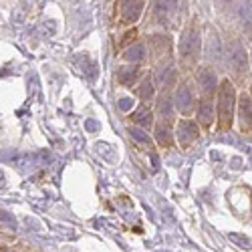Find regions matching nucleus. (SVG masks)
I'll list each match as a JSON object with an SVG mask.
<instances>
[{
  "instance_id": "f257e3e1",
  "label": "nucleus",
  "mask_w": 252,
  "mask_h": 252,
  "mask_svg": "<svg viewBox=\"0 0 252 252\" xmlns=\"http://www.w3.org/2000/svg\"><path fill=\"white\" fill-rule=\"evenodd\" d=\"M236 103H238L236 87L232 85L230 79H222L218 83V107H216L218 129L220 131H228L230 127H232L234 113H236Z\"/></svg>"
},
{
  "instance_id": "f03ea898",
  "label": "nucleus",
  "mask_w": 252,
  "mask_h": 252,
  "mask_svg": "<svg viewBox=\"0 0 252 252\" xmlns=\"http://www.w3.org/2000/svg\"><path fill=\"white\" fill-rule=\"evenodd\" d=\"M200 53H202V34L198 29V20L192 18L186 25L182 38H180V59L182 63H188L190 67H194Z\"/></svg>"
},
{
  "instance_id": "7ed1b4c3",
  "label": "nucleus",
  "mask_w": 252,
  "mask_h": 252,
  "mask_svg": "<svg viewBox=\"0 0 252 252\" xmlns=\"http://www.w3.org/2000/svg\"><path fill=\"white\" fill-rule=\"evenodd\" d=\"M226 63L232 73H236V79H246L250 73L246 49L238 36H230L226 43Z\"/></svg>"
},
{
  "instance_id": "20e7f679",
  "label": "nucleus",
  "mask_w": 252,
  "mask_h": 252,
  "mask_svg": "<svg viewBox=\"0 0 252 252\" xmlns=\"http://www.w3.org/2000/svg\"><path fill=\"white\" fill-rule=\"evenodd\" d=\"M178 12H180L178 0H152L150 2V16L159 27H165V29L172 27Z\"/></svg>"
},
{
  "instance_id": "39448f33",
  "label": "nucleus",
  "mask_w": 252,
  "mask_h": 252,
  "mask_svg": "<svg viewBox=\"0 0 252 252\" xmlns=\"http://www.w3.org/2000/svg\"><path fill=\"white\" fill-rule=\"evenodd\" d=\"M145 8V0H117L115 2V16L119 25H133L139 20Z\"/></svg>"
},
{
  "instance_id": "423d86ee",
  "label": "nucleus",
  "mask_w": 252,
  "mask_h": 252,
  "mask_svg": "<svg viewBox=\"0 0 252 252\" xmlns=\"http://www.w3.org/2000/svg\"><path fill=\"white\" fill-rule=\"evenodd\" d=\"M174 105L176 109L180 111V115L188 117L192 115V109H194V89L188 81H182L180 87L176 91V97H174Z\"/></svg>"
},
{
  "instance_id": "0eeeda50",
  "label": "nucleus",
  "mask_w": 252,
  "mask_h": 252,
  "mask_svg": "<svg viewBox=\"0 0 252 252\" xmlns=\"http://www.w3.org/2000/svg\"><path fill=\"white\" fill-rule=\"evenodd\" d=\"M196 81H198V85H200L204 97L212 99V95L218 91V83H220V81H218V77H216V71L210 67V65H204V67L198 69Z\"/></svg>"
},
{
  "instance_id": "6e6552de",
  "label": "nucleus",
  "mask_w": 252,
  "mask_h": 252,
  "mask_svg": "<svg viewBox=\"0 0 252 252\" xmlns=\"http://www.w3.org/2000/svg\"><path fill=\"white\" fill-rule=\"evenodd\" d=\"M238 127L242 133H252V97L248 93L238 95Z\"/></svg>"
},
{
  "instance_id": "1a4fd4ad",
  "label": "nucleus",
  "mask_w": 252,
  "mask_h": 252,
  "mask_svg": "<svg viewBox=\"0 0 252 252\" xmlns=\"http://www.w3.org/2000/svg\"><path fill=\"white\" fill-rule=\"evenodd\" d=\"M200 137V125L190 121V119H182L178 123V139L182 148H190V145Z\"/></svg>"
},
{
  "instance_id": "9d476101",
  "label": "nucleus",
  "mask_w": 252,
  "mask_h": 252,
  "mask_svg": "<svg viewBox=\"0 0 252 252\" xmlns=\"http://www.w3.org/2000/svg\"><path fill=\"white\" fill-rule=\"evenodd\" d=\"M204 53H206V57L212 61V63L222 61L224 49H222V40H220V36H218V32H216L214 27H210V32H208V36L204 40Z\"/></svg>"
},
{
  "instance_id": "9b49d317",
  "label": "nucleus",
  "mask_w": 252,
  "mask_h": 252,
  "mask_svg": "<svg viewBox=\"0 0 252 252\" xmlns=\"http://www.w3.org/2000/svg\"><path fill=\"white\" fill-rule=\"evenodd\" d=\"M198 119H200V125H204V129H208L210 125H212L214 109H212V99H210V97H202L200 109H198Z\"/></svg>"
},
{
  "instance_id": "f8f14e48",
  "label": "nucleus",
  "mask_w": 252,
  "mask_h": 252,
  "mask_svg": "<svg viewBox=\"0 0 252 252\" xmlns=\"http://www.w3.org/2000/svg\"><path fill=\"white\" fill-rule=\"evenodd\" d=\"M156 139L161 148H170L172 145V123L158 121L156 125Z\"/></svg>"
},
{
  "instance_id": "ddd939ff",
  "label": "nucleus",
  "mask_w": 252,
  "mask_h": 252,
  "mask_svg": "<svg viewBox=\"0 0 252 252\" xmlns=\"http://www.w3.org/2000/svg\"><path fill=\"white\" fill-rule=\"evenodd\" d=\"M121 85H133V81L139 79V65H123L117 73Z\"/></svg>"
},
{
  "instance_id": "4468645a",
  "label": "nucleus",
  "mask_w": 252,
  "mask_h": 252,
  "mask_svg": "<svg viewBox=\"0 0 252 252\" xmlns=\"http://www.w3.org/2000/svg\"><path fill=\"white\" fill-rule=\"evenodd\" d=\"M123 59L135 63V65H141V63L145 61V47H143V45H133V47H129L127 51L123 53Z\"/></svg>"
},
{
  "instance_id": "2eb2a0df",
  "label": "nucleus",
  "mask_w": 252,
  "mask_h": 252,
  "mask_svg": "<svg viewBox=\"0 0 252 252\" xmlns=\"http://www.w3.org/2000/svg\"><path fill=\"white\" fill-rule=\"evenodd\" d=\"M133 121L139 123L143 129H150V127H152V121H154V115H152V111H150L148 107H139V109H135V113H133Z\"/></svg>"
},
{
  "instance_id": "dca6fc26",
  "label": "nucleus",
  "mask_w": 252,
  "mask_h": 252,
  "mask_svg": "<svg viewBox=\"0 0 252 252\" xmlns=\"http://www.w3.org/2000/svg\"><path fill=\"white\" fill-rule=\"evenodd\" d=\"M135 93H137V97H141V99H152V97L156 95V89H154V81H152L150 77H145V79L139 83V85H137Z\"/></svg>"
},
{
  "instance_id": "f3484780",
  "label": "nucleus",
  "mask_w": 252,
  "mask_h": 252,
  "mask_svg": "<svg viewBox=\"0 0 252 252\" xmlns=\"http://www.w3.org/2000/svg\"><path fill=\"white\" fill-rule=\"evenodd\" d=\"M129 133H131V137H133L135 141H141L143 145H152V143H154L152 137H150L148 133H143V131L137 129V127H129Z\"/></svg>"
},
{
  "instance_id": "a211bd4d",
  "label": "nucleus",
  "mask_w": 252,
  "mask_h": 252,
  "mask_svg": "<svg viewBox=\"0 0 252 252\" xmlns=\"http://www.w3.org/2000/svg\"><path fill=\"white\" fill-rule=\"evenodd\" d=\"M117 107L123 111V113H127L131 107H133V99L131 97H125V99H119L117 101Z\"/></svg>"
},
{
  "instance_id": "6ab92c4d",
  "label": "nucleus",
  "mask_w": 252,
  "mask_h": 252,
  "mask_svg": "<svg viewBox=\"0 0 252 252\" xmlns=\"http://www.w3.org/2000/svg\"><path fill=\"white\" fill-rule=\"evenodd\" d=\"M232 238H234V240H238V246H242V248H246V250H248V248H252V240H250V238H244V236H240V234H238V236H234V234H232Z\"/></svg>"
},
{
  "instance_id": "aec40b11",
  "label": "nucleus",
  "mask_w": 252,
  "mask_h": 252,
  "mask_svg": "<svg viewBox=\"0 0 252 252\" xmlns=\"http://www.w3.org/2000/svg\"><path fill=\"white\" fill-rule=\"evenodd\" d=\"M0 218H2L4 222H8V224L14 226V218H12V214H6V212H2V210H0Z\"/></svg>"
},
{
  "instance_id": "412c9836",
  "label": "nucleus",
  "mask_w": 252,
  "mask_h": 252,
  "mask_svg": "<svg viewBox=\"0 0 252 252\" xmlns=\"http://www.w3.org/2000/svg\"><path fill=\"white\" fill-rule=\"evenodd\" d=\"M97 127H99L97 121H87V129H89V131H99Z\"/></svg>"
},
{
  "instance_id": "4be33fe9",
  "label": "nucleus",
  "mask_w": 252,
  "mask_h": 252,
  "mask_svg": "<svg viewBox=\"0 0 252 252\" xmlns=\"http://www.w3.org/2000/svg\"><path fill=\"white\" fill-rule=\"evenodd\" d=\"M218 2H222V4H228V6H230V4H238L240 0H218Z\"/></svg>"
},
{
  "instance_id": "5701e85b",
  "label": "nucleus",
  "mask_w": 252,
  "mask_h": 252,
  "mask_svg": "<svg viewBox=\"0 0 252 252\" xmlns=\"http://www.w3.org/2000/svg\"><path fill=\"white\" fill-rule=\"evenodd\" d=\"M0 186H4V180H2V172H0Z\"/></svg>"
},
{
  "instance_id": "b1692460",
  "label": "nucleus",
  "mask_w": 252,
  "mask_h": 252,
  "mask_svg": "<svg viewBox=\"0 0 252 252\" xmlns=\"http://www.w3.org/2000/svg\"><path fill=\"white\" fill-rule=\"evenodd\" d=\"M250 61H252V51H250Z\"/></svg>"
},
{
  "instance_id": "393cba45",
  "label": "nucleus",
  "mask_w": 252,
  "mask_h": 252,
  "mask_svg": "<svg viewBox=\"0 0 252 252\" xmlns=\"http://www.w3.org/2000/svg\"><path fill=\"white\" fill-rule=\"evenodd\" d=\"M250 93H252V87H250Z\"/></svg>"
}]
</instances>
